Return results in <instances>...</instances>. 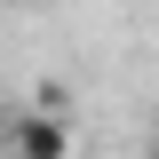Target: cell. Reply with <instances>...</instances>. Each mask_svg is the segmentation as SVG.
Segmentation results:
<instances>
[{
    "label": "cell",
    "instance_id": "6da1fadb",
    "mask_svg": "<svg viewBox=\"0 0 159 159\" xmlns=\"http://www.w3.org/2000/svg\"><path fill=\"white\" fill-rule=\"evenodd\" d=\"M0 151H8V159H72L80 151V127L40 103V111H16V119H8V143H0Z\"/></svg>",
    "mask_w": 159,
    "mask_h": 159
}]
</instances>
